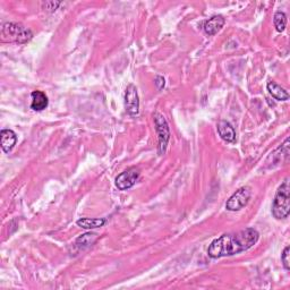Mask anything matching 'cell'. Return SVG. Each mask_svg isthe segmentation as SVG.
Masks as SVG:
<instances>
[{
  "label": "cell",
  "mask_w": 290,
  "mask_h": 290,
  "mask_svg": "<svg viewBox=\"0 0 290 290\" xmlns=\"http://www.w3.org/2000/svg\"><path fill=\"white\" fill-rule=\"evenodd\" d=\"M290 187L289 179H285L280 185L274 196L273 205H272V214L275 219L281 220L288 218L290 212Z\"/></svg>",
  "instance_id": "2"
},
{
  "label": "cell",
  "mask_w": 290,
  "mask_h": 290,
  "mask_svg": "<svg viewBox=\"0 0 290 290\" xmlns=\"http://www.w3.org/2000/svg\"><path fill=\"white\" fill-rule=\"evenodd\" d=\"M77 226L83 229H95L106 224V219H91V218H82L77 220Z\"/></svg>",
  "instance_id": "13"
},
{
  "label": "cell",
  "mask_w": 290,
  "mask_h": 290,
  "mask_svg": "<svg viewBox=\"0 0 290 290\" xmlns=\"http://www.w3.org/2000/svg\"><path fill=\"white\" fill-rule=\"evenodd\" d=\"M274 26L278 32H283L287 25V16L283 12H276L274 15Z\"/></svg>",
  "instance_id": "15"
},
{
  "label": "cell",
  "mask_w": 290,
  "mask_h": 290,
  "mask_svg": "<svg viewBox=\"0 0 290 290\" xmlns=\"http://www.w3.org/2000/svg\"><path fill=\"white\" fill-rule=\"evenodd\" d=\"M31 98H32L31 108L33 109L34 111H42L48 107L49 104L48 97L42 92V91H34V92H32Z\"/></svg>",
  "instance_id": "11"
},
{
  "label": "cell",
  "mask_w": 290,
  "mask_h": 290,
  "mask_svg": "<svg viewBox=\"0 0 290 290\" xmlns=\"http://www.w3.org/2000/svg\"><path fill=\"white\" fill-rule=\"evenodd\" d=\"M97 238H98L97 234H91V233L84 234L76 239V246L79 248L90 247L91 245L97 240Z\"/></svg>",
  "instance_id": "14"
},
{
  "label": "cell",
  "mask_w": 290,
  "mask_h": 290,
  "mask_svg": "<svg viewBox=\"0 0 290 290\" xmlns=\"http://www.w3.org/2000/svg\"><path fill=\"white\" fill-rule=\"evenodd\" d=\"M125 107L126 111L130 116H136L139 111V99L137 94V89L133 84L127 86L125 92Z\"/></svg>",
  "instance_id": "7"
},
{
  "label": "cell",
  "mask_w": 290,
  "mask_h": 290,
  "mask_svg": "<svg viewBox=\"0 0 290 290\" xmlns=\"http://www.w3.org/2000/svg\"><path fill=\"white\" fill-rule=\"evenodd\" d=\"M154 82H156V85H157L158 90H160V91H161L163 88H165V85H166V81H165V79H163L162 76L158 75V76L156 77V80H154Z\"/></svg>",
  "instance_id": "17"
},
{
  "label": "cell",
  "mask_w": 290,
  "mask_h": 290,
  "mask_svg": "<svg viewBox=\"0 0 290 290\" xmlns=\"http://www.w3.org/2000/svg\"><path fill=\"white\" fill-rule=\"evenodd\" d=\"M139 177V171L135 167L121 172L116 178V186L119 190H127L133 187Z\"/></svg>",
  "instance_id": "6"
},
{
  "label": "cell",
  "mask_w": 290,
  "mask_h": 290,
  "mask_svg": "<svg viewBox=\"0 0 290 290\" xmlns=\"http://www.w3.org/2000/svg\"><path fill=\"white\" fill-rule=\"evenodd\" d=\"M218 133H219L220 137L226 140L227 143H235L236 142V131L230 122L226 120H220L218 122Z\"/></svg>",
  "instance_id": "8"
},
{
  "label": "cell",
  "mask_w": 290,
  "mask_h": 290,
  "mask_svg": "<svg viewBox=\"0 0 290 290\" xmlns=\"http://www.w3.org/2000/svg\"><path fill=\"white\" fill-rule=\"evenodd\" d=\"M225 23H226V20L224 17H222L221 15H215L204 23L203 30L204 32H205V34L208 36L214 35L222 29V27H224Z\"/></svg>",
  "instance_id": "10"
},
{
  "label": "cell",
  "mask_w": 290,
  "mask_h": 290,
  "mask_svg": "<svg viewBox=\"0 0 290 290\" xmlns=\"http://www.w3.org/2000/svg\"><path fill=\"white\" fill-rule=\"evenodd\" d=\"M32 39V32L21 24L6 23L2 29V40L4 42L26 43Z\"/></svg>",
  "instance_id": "3"
},
{
  "label": "cell",
  "mask_w": 290,
  "mask_h": 290,
  "mask_svg": "<svg viewBox=\"0 0 290 290\" xmlns=\"http://www.w3.org/2000/svg\"><path fill=\"white\" fill-rule=\"evenodd\" d=\"M289 252H290V248H289V246H287L283 249L282 254H281V262H282L283 267L287 271L290 270V261H289L290 254H289Z\"/></svg>",
  "instance_id": "16"
},
{
  "label": "cell",
  "mask_w": 290,
  "mask_h": 290,
  "mask_svg": "<svg viewBox=\"0 0 290 290\" xmlns=\"http://www.w3.org/2000/svg\"><path fill=\"white\" fill-rule=\"evenodd\" d=\"M260 238L258 231L246 228L235 234H226L213 240L207 248V255L211 258L233 256L247 251L257 243Z\"/></svg>",
  "instance_id": "1"
},
{
  "label": "cell",
  "mask_w": 290,
  "mask_h": 290,
  "mask_svg": "<svg viewBox=\"0 0 290 290\" xmlns=\"http://www.w3.org/2000/svg\"><path fill=\"white\" fill-rule=\"evenodd\" d=\"M267 91H269L270 94L278 101H285V100L289 99V93L285 91L283 88H281L280 85H278L274 82H269L267 83Z\"/></svg>",
  "instance_id": "12"
},
{
  "label": "cell",
  "mask_w": 290,
  "mask_h": 290,
  "mask_svg": "<svg viewBox=\"0 0 290 290\" xmlns=\"http://www.w3.org/2000/svg\"><path fill=\"white\" fill-rule=\"evenodd\" d=\"M60 5V3H54V2H50V3H45L44 7L47 9H57V7Z\"/></svg>",
  "instance_id": "18"
},
{
  "label": "cell",
  "mask_w": 290,
  "mask_h": 290,
  "mask_svg": "<svg viewBox=\"0 0 290 290\" xmlns=\"http://www.w3.org/2000/svg\"><path fill=\"white\" fill-rule=\"evenodd\" d=\"M17 142V136L12 129H3L0 133V145L5 153H9Z\"/></svg>",
  "instance_id": "9"
},
{
  "label": "cell",
  "mask_w": 290,
  "mask_h": 290,
  "mask_svg": "<svg viewBox=\"0 0 290 290\" xmlns=\"http://www.w3.org/2000/svg\"><path fill=\"white\" fill-rule=\"evenodd\" d=\"M153 119L154 126H156V131L159 137V154H165L168 142H169L170 138L169 126H168L166 118L163 117L161 113H153Z\"/></svg>",
  "instance_id": "4"
},
{
  "label": "cell",
  "mask_w": 290,
  "mask_h": 290,
  "mask_svg": "<svg viewBox=\"0 0 290 290\" xmlns=\"http://www.w3.org/2000/svg\"><path fill=\"white\" fill-rule=\"evenodd\" d=\"M252 196V190L247 186L236 190V193L226 203V207L228 211H239L240 208L247 205L249 198Z\"/></svg>",
  "instance_id": "5"
}]
</instances>
